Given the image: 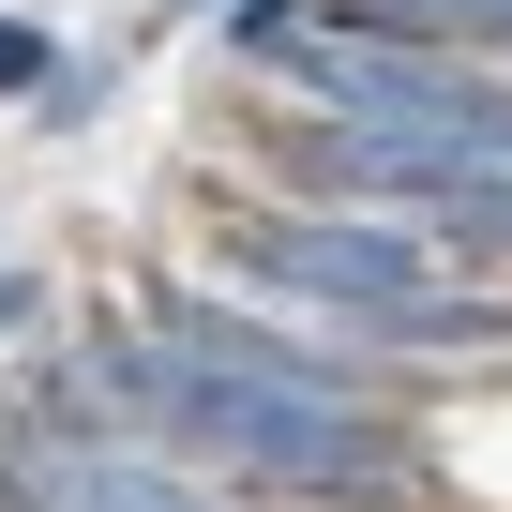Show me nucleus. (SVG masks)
Masks as SVG:
<instances>
[{"mask_svg":"<svg viewBox=\"0 0 512 512\" xmlns=\"http://www.w3.org/2000/svg\"><path fill=\"white\" fill-rule=\"evenodd\" d=\"M287 61L332 91V121H407V136H452V151H497L512 166V91L422 61L407 31H287Z\"/></svg>","mask_w":512,"mask_h":512,"instance_id":"f03ea898","label":"nucleus"},{"mask_svg":"<svg viewBox=\"0 0 512 512\" xmlns=\"http://www.w3.org/2000/svg\"><path fill=\"white\" fill-rule=\"evenodd\" d=\"M317 166L362 181V196H392V211H437L452 241H497L512 256V166L497 151H452V136H407V121H332Z\"/></svg>","mask_w":512,"mask_h":512,"instance_id":"20e7f679","label":"nucleus"},{"mask_svg":"<svg viewBox=\"0 0 512 512\" xmlns=\"http://www.w3.org/2000/svg\"><path fill=\"white\" fill-rule=\"evenodd\" d=\"M16 512H196V497L106 437H16Z\"/></svg>","mask_w":512,"mask_h":512,"instance_id":"39448f33","label":"nucleus"},{"mask_svg":"<svg viewBox=\"0 0 512 512\" xmlns=\"http://www.w3.org/2000/svg\"><path fill=\"white\" fill-rule=\"evenodd\" d=\"M377 31H512V0H377Z\"/></svg>","mask_w":512,"mask_h":512,"instance_id":"423d86ee","label":"nucleus"},{"mask_svg":"<svg viewBox=\"0 0 512 512\" xmlns=\"http://www.w3.org/2000/svg\"><path fill=\"white\" fill-rule=\"evenodd\" d=\"M241 256H256L272 287H302V302H347V317H377V332H437V347H482V317L422 287V256H407L392 226H287V211H272V226L241 241Z\"/></svg>","mask_w":512,"mask_h":512,"instance_id":"7ed1b4c3","label":"nucleus"},{"mask_svg":"<svg viewBox=\"0 0 512 512\" xmlns=\"http://www.w3.org/2000/svg\"><path fill=\"white\" fill-rule=\"evenodd\" d=\"M91 392H121L151 437H181L211 467H256V482H377V422L347 407V377L302 362V347H256L211 302H166L151 347H106Z\"/></svg>","mask_w":512,"mask_h":512,"instance_id":"f257e3e1","label":"nucleus"},{"mask_svg":"<svg viewBox=\"0 0 512 512\" xmlns=\"http://www.w3.org/2000/svg\"><path fill=\"white\" fill-rule=\"evenodd\" d=\"M0 91H61V46H46V31H16V16H0Z\"/></svg>","mask_w":512,"mask_h":512,"instance_id":"0eeeda50","label":"nucleus"}]
</instances>
